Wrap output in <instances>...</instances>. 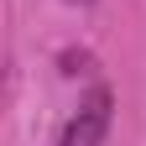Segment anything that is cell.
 Listing matches in <instances>:
<instances>
[{"mask_svg": "<svg viewBox=\"0 0 146 146\" xmlns=\"http://www.w3.org/2000/svg\"><path fill=\"white\" fill-rule=\"evenodd\" d=\"M110 120H115V94H110L104 84H94V89L84 94V104L73 110V120L63 125L58 146H104Z\"/></svg>", "mask_w": 146, "mask_h": 146, "instance_id": "obj_1", "label": "cell"}, {"mask_svg": "<svg viewBox=\"0 0 146 146\" xmlns=\"http://www.w3.org/2000/svg\"><path fill=\"white\" fill-rule=\"evenodd\" d=\"M58 68L68 73V78H78V73H94V52H84V47H68V52H58Z\"/></svg>", "mask_w": 146, "mask_h": 146, "instance_id": "obj_2", "label": "cell"}, {"mask_svg": "<svg viewBox=\"0 0 146 146\" xmlns=\"http://www.w3.org/2000/svg\"><path fill=\"white\" fill-rule=\"evenodd\" d=\"M68 5H94V0H68Z\"/></svg>", "mask_w": 146, "mask_h": 146, "instance_id": "obj_3", "label": "cell"}]
</instances>
